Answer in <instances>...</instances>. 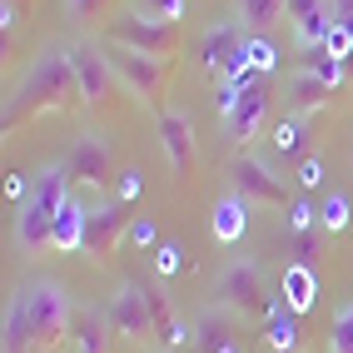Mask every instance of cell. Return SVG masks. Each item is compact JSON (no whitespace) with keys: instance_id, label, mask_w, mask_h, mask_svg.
<instances>
[{"instance_id":"obj_1","label":"cell","mask_w":353,"mask_h":353,"mask_svg":"<svg viewBox=\"0 0 353 353\" xmlns=\"http://www.w3.org/2000/svg\"><path fill=\"white\" fill-rule=\"evenodd\" d=\"M80 105V80H75V60H70V40L60 45H45V50L30 60L26 80L15 85V95L6 105V120L0 130H20L35 114H60V110H75Z\"/></svg>"},{"instance_id":"obj_2","label":"cell","mask_w":353,"mask_h":353,"mask_svg":"<svg viewBox=\"0 0 353 353\" xmlns=\"http://www.w3.org/2000/svg\"><path fill=\"white\" fill-rule=\"evenodd\" d=\"M70 184L75 179H70L65 159L45 164V170L35 174V190H30L26 204H20V219H15V244H20L26 259H40L45 249H55V214L70 199Z\"/></svg>"},{"instance_id":"obj_3","label":"cell","mask_w":353,"mask_h":353,"mask_svg":"<svg viewBox=\"0 0 353 353\" xmlns=\"http://www.w3.org/2000/svg\"><path fill=\"white\" fill-rule=\"evenodd\" d=\"M214 303L229 309L234 319H269L279 309V294H269V279H264V264L249 254L229 259L214 279Z\"/></svg>"},{"instance_id":"obj_4","label":"cell","mask_w":353,"mask_h":353,"mask_svg":"<svg viewBox=\"0 0 353 353\" xmlns=\"http://www.w3.org/2000/svg\"><path fill=\"white\" fill-rule=\"evenodd\" d=\"M15 299L26 303V319H30V334H35V348L50 353L60 343H70V319H75V303H70L60 279H30L20 284Z\"/></svg>"},{"instance_id":"obj_5","label":"cell","mask_w":353,"mask_h":353,"mask_svg":"<svg viewBox=\"0 0 353 353\" xmlns=\"http://www.w3.org/2000/svg\"><path fill=\"white\" fill-rule=\"evenodd\" d=\"M100 45H105V60H110V70H114V80H120V90H130L145 110L159 114V100H164V90H170L179 60L139 55V50H130V45H114V40H100Z\"/></svg>"},{"instance_id":"obj_6","label":"cell","mask_w":353,"mask_h":353,"mask_svg":"<svg viewBox=\"0 0 353 353\" xmlns=\"http://www.w3.org/2000/svg\"><path fill=\"white\" fill-rule=\"evenodd\" d=\"M100 40L130 45V50H139V55L179 60L184 26H170V20H150V15H134V10H120V15H110V26L100 30Z\"/></svg>"},{"instance_id":"obj_7","label":"cell","mask_w":353,"mask_h":353,"mask_svg":"<svg viewBox=\"0 0 353 353\" xmlns=\"http://www.w3.org/2000/svg\"><path fill=\"white\" fill-rule=\"evenodd\" d=\"M229 190L239 194V199H249V204H269V209H289L294 199H289V184L279 179L274 170L259 154H249V150H234V159H229Z\"/></svg>"},{"instance_id":"obj_8","label":"cell","mask_w":353,"mask_h":353,"mask_svg":"<svg viewBox=\"0 0 353 353\" xmlns=\"http://www.w3.org/2000/svg\"><path fill=\"white\" fill-rule=\"evenodd\" d=\"M70 60H75V80H80V105L85 110H105L114 100V90H120V80H114V70L105 60L100 35L95 40H70Z\"/></svg>"},{"instance_id":"obj_9","label":"cell","mask_w":353,"mask_h":353,"mask_svg":"<svg viewBox=\"0 0 353 353\" xmlns=\"http://www.w3.org/2000/svg\"><path fill=\"white\" fill-rule=\"evenodd\" d=\"M65 170L75 184H85V190H110L114 184V154H110V139L100 130H80L75 145L65 150Z\"/></svg>"},{"instance_id":"obj_10","label":"cell","mask_w":353,"mask_h":353,"mask_svg":"<svg viewBox=\"0 0 353 353\" xmlns=\"http://www.w3.org/2000/svg\"><path fill=\"white\" fill-rule=\"evenodd\" d=\"M134 229V214H130V204L120 199H100V204H90V229H85V259L90 264H110L114 249H120V239Z\"/></svg>"},{"instance_id":"obj_11","label":"cell","mask_w":353,"mask_h":353,"mask_svg":"<svg viewBox=\"0 0 353 353\" xmlns=\"http://www.w3.org/2000/svg\"><path fill=\"white\" fill-rule=\"evenodd\" d=\"M269 105H274V90H269V80L264 75H254L244 90H239V100H234V110L224 114V139L229 145H254L259 134H264V125H269Z\"/></svg>"},{"instance_id":"obj_12","label":"cell","mask_w":353,"mask_h":353,"mask_svg":"<svg viewBox=\"0 0 353 353\" xmlns=\"http://www.w3.org/2000/svg\"><path fill=\"white\" fill-rule=\"evenodd\" d=\"M105 314H110L114 339H125V343H154V314H150V289L145 284L125 279V284L114 289Z\"/></svg>"},{"instance_id":"obj_13","label":"cell","mask_w":353,"mask_h":353,"mask_svg":"<svg viewBox=\"0 0 353 353\" xmlns=\"http://www.w3.org/2000/svg\"><path fill=\"white\" fill-rule=\"evenodd\" d=\"M154 125H159V150H164V159H170V170H174V174H190L194 159H199L190 114H184V110H159Z\"/></svg>"},{"instance_id":"obj_14","label":"cell","mask_w":353,"mask_h":353,"mask_svg":"<svg viewBox=\"0 0 353 353\" xmlns=\"http://www.w3.org/2000/svg\"><path fill=\"white\" fill-rule=\"evenodd\" d=\"M284 100H289V114H303V120H314V114H323L328 105H334V85L309 75V70H294L289 85H284Z\"/></svg>"},{"instance_id":"obj_15","label":"cell","mask_w":353,"mask_h":353,"mask_svg":"<svg viewBox=\"0 0 353 353\" xmlns=\"http://www.w3.org/2000/svg\"><path fill=\"white\" fill-rule=\"evenodd\" d=\"M249 199H239V194H224L214 209H209V239H214V244H224V249H234V244H239L244 239V234H249Z\"/></svg>"},{"instance_id":"obj_16","label":"cell","mask_w":353,"mask_h":353,"mask_svg":"<svg viewBox=\"0 0 353 353\" xmlns=\"http://www.w3.org/2000/svg\"><path fill=\"white\" fill-rule=\"evenodd\" d=\"M289 30L294 40L309 50V45H323L328 30H334V15H328V0H289Z\"/></svg>"},{"instance_id":"obj_17","label":"cell","mask_w":353,"mask_h":353,"mask_svg":"<svg viewBox=\"0 0 353 353\" xmlns=\"http://www.w3.org/2000/svg\"><path fill=\"white\" fill-rule=\"evenodd\" d=\"M85 229H90V204L70 194L55 214V254H85Z\"/></svg>"},{"instance_id":"obj_18","label":"cell","mask_w":353,"mask_h":353,"mask_svg":"<svg viewBox=\"0 0 353 353\" xmlns=\"http://www.w3.org/2000/svg\"><path fill=\"white\" fill-rule=\"evenodd\" d=\"M110 314L100 309H75V319H70V348L75 353H105L110 348Z\"/></svg>"},{"instance_id":"obj_19","label":"cell","mask_w":353,"mask_h":353,"mask_svg":"<svg viewBox=\"0 0 353 353\" xmlns=\"http://www.w3.org/2000/svg\"><path fill=\"white\" fill-rule=\"evenodd\" d=\"M194 343H199V353H224V348H234V343H239V339H234V314L219 309V303H209V309L194 319Z\"/></svg>"},{"instance_id":"obj_20","label":"cell","mask_w":353,"mask_h":353,"mask_svg":"<svg viewBox=\"0 0 353 353\" xmlns=\"http://www.w3.org/2000/svg\"><path fill=\"white\" fill-rule=\"evenodd\" d=\"M309 125L314 120H303V114H284V120H274L269 150L284 154V159H309Z\"/></svg>"},{"instance_id":"obj_21","label":"cell","mask_w":353,"mask_h":353,"mask_svg":"<svg viewBox=\"0 0 353 353\" xmlns=\"http://www.w3.org/2000/svg\"><path fill=\"white\" fill-rule=\"evenodd\" d=\"M234 15L244 20L249 35H269L289 15V0H234Z\"/></svg>"},{"instance_id":"obj_22","label":"cell","mask_w":353,"mask_h":353,"mask_svg":"<svg viewBox=\"0 0 353 353\" xmlns=\"http://www.w3.org/2000/svg\"><path fill=\"white\" fill-rule=\"evenodd\" d=\"M6 353H35V334H30V319H26V303L10 299L6 309V339H0Z\"/></svg>"},{"instance_id":"obj_23","label":"cell","mask_w":353,"mask_h":353,"mask_svg":"<svg viewBox=\"0 0 353 353\" xmlns=\"http://www.w3.org/2000/svg\"><path fill=\"white\" fill-rule=\"evenodd\" d=\"M269 348L274 353H294L299 348V314L279 299V309L269 314Z\"/></svg>"},{"instance_id":"obj_24","label":"cell","mask_w":353,"mask_h":353,"mask_svg":"<svg viewBox=\"0 0 353 353\" xmlns=\"http://www.w3.org/2000/svg\"><path fill=\"white\" fill-rule=\"evenodd\" d=\"M284 289H289L284 303H289L294 314H309V309H314V269H309V264H294L289 279H284Z\"/></svg>"},{"instance_id":"obj_25","label":"cell","mask_w":353,"mask_h":353,"mask_svg":"<svg viewBox=\"0 0 353 353\" xmlns=\"http://www.w3.org/2000/svg\"><path fill=\"white\" fill-rule=\"evenodd\" d=\"M125 10L150 15V20H170V26H184V15H190V0H125Z\"/></svg>"},{"instance_id":"obj_26","label":"cell","mask_w":353,"mask_h":353,"mask_svg":"<svg viewBox=\"0 0 353 353\" xmlns=\"http://www.w3.org/2000/svg\"><path fill=\"white\" fill-rule=\"evenodd\" d=\"M110 6H114V0H65L70 20H75V26H90V30L110 26Z\"/></svg>"},{"instance_id":"obj_27","label":"cell","mask_w":353,"mask_h":353,"mask_svg":"<svg viewBox=\"0 0 353 353\" xmlns=\"http://www.w3.org/2000/svg\"><path fill=\"white\" fill-rule=\"evenodd\" d=\"M348 219H353L348 194H328V199L319 204V229H323V234H343V229H348Z\"/></svg>"},{"instance_id":"obj_28","label":"cell","mask_w":353,"mask_h":353,"mask_svg":"<svg viewBox=\"0 0 353 353\" xmlns=\"http://www.w3.org/2000/svg\"><path fill=\"white\" fill-rule=\"evenodd\" d=\"M244 60H249L254 75H269V70L279 65V50H274L269 35H249V40H244Z\"/></svg>"},{"instance_id":"obj_29","label":"cell","mask_w":353,"mask_h":353,"mask_svg":"<svg viewBox=\"0 0 353 353\" xmlns=\"http://www.w3.org/2000/svg\"><path fill=\"white\" fill-rule=\"evenodd\" d=\"M328 353H353V303L334 314V334H328Z\"/></svg>"},{"instance_id":"obj_30","label":"cell","mask_w":353,"mask_h":353,"mask_svg":"<svg viewBox=\"0 0 353 353\" xmlns=\"http://www.w3.org/2000/svg\"><path fill=\"white\" fill-rule=\"evenodd\" d=\"M284 224H289L294 234H314V229H319V209H314L309 199H294L289 214H284Z\"/></svg>"},{"instance_id":"obj_31","label":"cell","mask_w":353,"mask_h":353,"mask_svg":"<svg viewBox=\"0 0 353 353\" xmlns=\"http://www.w3.org/2000/svg\"><path fill=\"white\" fill-rule=\"evenodd\" d=\"M179 269H184V249H179L174 239H170V244H154V274H159V279H174Z\"/></svg>"},{"instance_id":"obj_32","label":"cell","mask_w":353,"mask_h":353,"mask_svg":"<svg viewBox=\"0 0 353 353\" xmlns=\"http://www.w3.org/2000/svg\"><path fill=\"white\" fill-rule=\"evenodd\" d=\"M139 194H145V174H139V170H120V174H114V199H120V204H134Z\"/></svg>"},{"instance_id":"obj_33","label":"cell","mask_w":353,"mask_h":353,"mask_svg":"<svg viewBox=\"0 0 353 353\" xmlns=\"http://www.w3.org/2000/svg\"><path fill=\"white\" fill-rule=\"evenodd\" d=\"M30 190H35V179H26L20 170H10V174H6V199H10V204H26V199H30Z\"/></svg>"},{"instance_id":"obj_34","label":"cell","mask_w":353,"mask_h":353,"mask_svg":"<svg viewBox=\"0 0 353 353\" xmlns=\"http://www.w3.org/2000/svg\"><path fill=\"white\" fill-rule=\"evenodd\" d=\"M299 184H303V190H319V184H323V159L319 154L299 159Z\"/></svg>"},{"instance_id":"obj_35","label":"cell","mask_w":353,"mask_h":353,"mask_svg":"<svg viewBox=\"0 0 353 353\" xmlns=\"http://www.w3.org/2000/svg\"><path fill=\"white\" fill-rule=\"evenodd\" d=\"M20 10H26V0H0V30H6V40L20 30Z\"/></svg>"},{"instance_id":"obj_36","label":"cell","mask_w":353,"mask_h":353,"mask_svg":"<svg viewBox=\"0 0 353 353\" xmlns=\"http://www.w3.org/2000/svg\"><path fill=\"white\" fill-rule=\"evenodd\" d=\"M328 15H334V26L353 35V0H328Z\"/></svg>"},{"instance_id":"obj_37","label":"cell","mask_w":353,"mask_h":353,"mask_svg":"<svg viewBox=\"0 0 353 353\" xmlns=\"http://www.w3.org/2000/svg\"><path fill=\"white\" fill-rule=\"evenodd\" d=\"M314 244H319V229H314V234H294V254H299V264H309V259H314Z\"/></svg>"},{"instance_id":"obj_38","label":"cell","mask_w":353,"mask_h":353,"mask_svg":"<svg viewBox=\"0 0 353 353\" xmlns=\"http://www.w3.org/2000/svg\"><path fill=\"white\" fill-rule=\"evenodd\" d=\"M130 239H134V244H154V224H150V219H134Z\"/></svg>"},{"instance_id":"obj_39","label":"cell","mask_w":353,"mask_h":353,"mask_svg":"<svg viewBox=\"0 0 353 353\" xmlns=\"http://www.w3.org/2000/svg\"><path fill=\"white\" fill-rule=\"evenodd\" d=\"M343 85H353V50L343 55Z\"/></svg>"},{"instance_id":"obj_40","label":"cell","mask_w":353,"mask_h":353,"mask_svg":"<svg viewBox=\"0 0 353 353\" xmlns=\"http://www.w3.org/2000/svg\"><path fill=\"white\" fill-rule=\"evenodd\" d=\"M224 353H239V343H234V348H224Z\"/></svg>"}]
</instances>
